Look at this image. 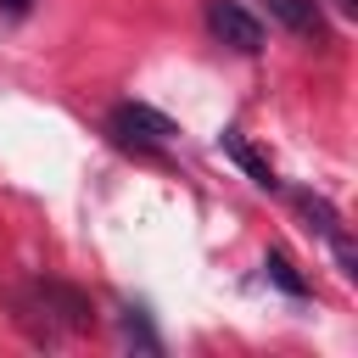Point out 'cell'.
I'll use <instances>...</instances> for the list:
<instances>
[{
  "label": "cell",
  "mask_w": 358,
  "mask_h": 358,
  "mask_svg": "<svg viewBox=\"0 0 358 358\" xmlns=\"http://www.w3.org/2000/svg\"><path fill=\"white\" fill-rule=\"evenodd\" d=\"M123 336H129V341H140L145 352H157V347H162V341L151 336V324H145V313H140V308H129V313H123Z\"/></svg>",
  "instance_id": "obj_8"
},
{
  "label": "cell",
  "mask_w": 358,
  "mask_h": 358,
  "mask_svg": "<svg viewBox=\"0 0 358 358\" xmlns=\"http://www.w3.org/2000/svg\"><path fill=\"white\" fill-rule=\"evenodd\" d=\"M207 28H213V39H224V45L241 50V56L263 50V22H257L241 0H207Z\"/></svg>",
  "instance_id": "obj_2"
},
{
  "label": "cell",
  "mask_w": 358,
  "mask_h": 358,
  "mask_svg": "<svg viewBox=\"0 0 358 358\" xmlns=\"http://www.w3.org/2000/svg\"><path fill=\"white\" fill-rule=\"evenodd\" d=\"M263 268H268V280H274L285 296H308V280L291 268V257H285V252H268V257H263Z\"/></svg>",
  "instance_id": "obj_7"
},
{
  "label": "cell",
  "mask_w": 358,
  "mask_h": 358,
  "mask_svg": "<svg viewBox=\"0 0 358 358\" xmlns=\"http://www.w3.org/2000/svg\"><path fill=\"white\" fill-rule=\"evenodd\" d=\"M106 129H112L117 145H134V151H162V145L179 134L173 117H162V112L145 106V101H117L112 117H106Z\"/></svg>",
  "instance_id": "obj_1"
},
{
  "label": "cell",
  "mask_w": 358,
  "mask_h": 358,
  "mask_svg": "<svg viewBox=\"0 0 358 358\" xmlns=\"http://www.w3.org/2000/svg\"><path fill=\"white\" fill-rule=\"evenodd\" d=\"M218 151H224V157H229V162H235L252 185H263V190H274V185H280V179H274V168H268V162H263V157L241 140V129H224V134H218Z\"/></svg>",
  "instance_id": "obj_5"
},
{
  "label": "cell",
  "mask_w": 358,
  "mask_h": 358,
  "mask_svg": "<svg viewBox=\"0 0 358 358\" xmlns=\"http://www.w3.org/2000/svg\"><path fill=\"white\" fill-rule=\"evenodd\" d=\"M296 207H302L308 229H319V235H336V229H341V213H336L324 196H313V190H296Z\"/></svg>",
  "instance_id": "obj_6"
},
{
  "label": "cell",
  "mask_w": 358,
  "mask_h": 358,
  "mask_svg": "<svg viewBox=\"0 0 358 358\" xmlns=\"http://www.w3.org/2000/svg\"><path fill=\"white\" fill-rule=\"evenodd\" d=\"M0 6H6V11H28V0H0Z\"/></svg>",
  "instance_id": "obj_9"
},
{
  "label": "cell",
  "mask_w": 358,
  "mask_h": 358,
  "mask_svg": "<svg viewBox=\"0 0 358 358\" xmlns=\"http://www.w3.org/2000/svg\"><path fill=\"white\" fill-rule=\"evenodd\" d=\"M268 6V17L285 28V34H296V39H324V17H319V0H263Z\"/></svg>",
  "instance_id": "obj_4"
},
{
  "label": "cell",
  "mask_w": 358,
  "mask_h": 358,
  "mask_svg": "<svg viewBox=\"0 0 358 358\" xmlns=\"http://www.w3.org/2000/svg\"><path fill=\"white\" fill-rule=\"evenodd\" d=\"M34 308H45L62 330H90L95 324V308L78 285H62V280H39L34 285Z\"/></svg>",
  "instance_id": "obj_3"
}]
</instances>
